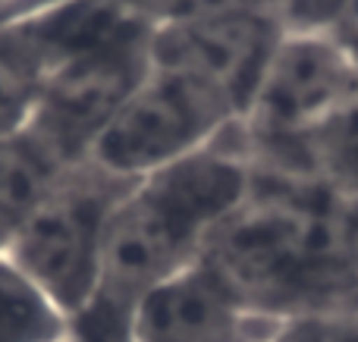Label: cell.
<instances>
[{
    "label": "cell",
    "mask_w": 358,
    "mask_h": 342,
    "mask_svg": "<svg viewBox=\"0 0 358 342\" xmlns=\"http://www.w3.org/2000/svg\"><path fill=\"white\" fill-rule=\"evenodd\" d=\"M201 261L264 318L358 311V195L321 173L255 167Z\"/></svg>",
    "instance_id": "obj_1"
},
{
    "label": "cell",
    "mask_w": 358,
    "mask_h": 342,
    "mask_svg": "<svg viewBox=\"0 0 358 342\" xmlns=\"http://www.w3.org/2000/svg\"><path fill=\"white\" fill-rule=\"evenodd\" d=\"M252 186L255 161L242 123L132 182L110 214L101 286L92 308L76 320L73 342H126L138 299L192 267Z\"/></svg>",
    "instance_id": "obj_2"
},
{
    "label": "cell",
    "mask_w": 358,
    "mask_h": 342,
    "mask_svg": "<svg viewBox=\"0 0 358 342\" xmlns=\"http://www.w3.org/2000/svg\"><path fill=\"white\" fill-rule=\"evenodd\" d=\"M355 98L358 50L346 31H286L242 119L255 167L315 173L311 142Z\"/></svg>",
    "instance_id": "obj_3"
},
{
    "label": "cell",
    "mask_w": 358,
    "mask_h": 342,
    "mask_svg": "<svg viewBox=\"0 0 358 342\" xmlns=\"http://www.w3.org/2000/svg\"><path fill=\"white\" fill-rule=\"evenodd\" d=\"M129 186L85 161L76 163L3 248L73 327L98 295L107 223Z\"/></svg>",
    "instance_id": "obj_4"
},
{
    "label": "cell",
    "mask_w": 358,
    "mask_h": 342,
    "mask_svg": "<svg viewBox=\"0 0 358 342\" xmlns=\"http://www.w3.org/2000/svg\"><path fill=\"white\" fill-rule=\"evenodd\" d=\"M239 123L242 113L233 101L208 82L182 69L151 63L148 79L107 123L85 163L117 179L136 182L201 151Z\"/></svg>",
    "instance_id": "obj_5"
},
{
    "label": "cell",
    "mask_w": 358,
    "mask_h": 342,
    "mask_svg": "<svg viewBox=\"0 0 358 342\" xmlns=\"http://www.w3.org/2000/svg\"><path fill=\"white\" fill-rule=\"evenodd\" d=\"M151 31L155 22L136 19L76 50L50 75L29 132L63 163L85 161L107 123L148 79Z\"/></svg>",
    "instance_id": "obj_6"
},
{
    "label": "cell",
    "mask_w": 358,
    "mask_h": 342,
    "mask_svg": "<svg viewBox=\"0 0 358 342\" xmlns=\"http://www.w3.org/2000/svg\"><path fill=\"white\" fill-rule=\"evenodd\" d=\"M283 35L286 29L261 0H229L155 25L151 63L208 82L245 119Z\"/></svg>",
    "instance_id": "obj_7"
},
{
    "label": "cell",
    "mask_w": 358,
    "mask_h": 342,
    "mask_svg": "<svg viewBox=\"0 0 358 342\" xmlns=\"http://www.w3.org/2000/svg\"><path fill=\"white\" fill-rule=\"evenodd\" d=\"M271 320L242 305L198 258L138 299L126 342H261Z\"/></svg>",
    "instance_id": "obj_8"
},
{
    "label": "cell",
    "mask_w": 358,
    "mask_h": 342,
    "mask_svg": "<svg viewBox=\"0 0 358 342\" xmlns=\"http://www.w3.org/2000/svg\"><path fill=\"white\" fill-rule=\"evenodd\" d=\"M69 57L60 0L0 19V138L29 129L50 75Z\"/></svg>",
    "instance_id": "obj_9"
},
{
    "label": "cell",
    "mask_w": 358,
    "mask_h": 342,
    "mask_svg": "<svg viewBox=\"0 0 358 342\" xmlns=\"http://www.w3.org/2000/svg\"><path fill=\"white\" fill-rule=\"evenodd\" d=\"M69 170L29 129L0 138V251Z\"/></svg>",
    "instance_id": "obj_10"
},
{
    "label": "cell",
    "mask_w": 358,
    "mask_h": 342,
    "mask_svg": "<svg viewBox=\"0 0 358 342\" xmlns=\"http://www.w3.org/2000/svg\"><path fill=\"white\" fill-rule=\"evenodd\" d=\"M0 342H73V324L0 251Z\"/></svg>",
    "instance_id": "obj_11"
},
{
    "label": "cell",
    "mask_w": 358,
    "mask_h": 342,
    "mask_svg": "<svg viewBox=\"0 0 358 342\" xmlns=\"http://www.w3.org/2000/svg\"><path fill=\"white\" fill-rule=\"evenodd\" d=\"M311 170L358 195V98L311 142Z\"/></svg>",
    "instance_id": "obj_12"
},
{
    "label": "cell",
    "mask_w": 358,
    "mask_h": 342,
    "mask_svg": "<svg viewBox=\"0 0 358 342\" xmlns=\"http://www.w3.org/2000/svg\"><path fill=\"white\" fill-rule=\"evenodd\" d=\"M261 342H358V311H311L273 318Z\"/></svg>",
    "instance_id": "obj_13"
},
{
    "label": "cell",
    "mask_w": 358,
    "mask_h": 342,
    "mask_svg": "<svg viewBox=\"0 0 358 342\" xmlns=\"http://www.w3.org/2000/svg\"><path fill=\"white\" fill-rule=\"evenodd\" d=\"M286 31L343 29L352 0H261Z\"/></svg>",
    "instance_id": "obj_14"
},
{
    "label": "cell",
    "mask_w": 358,
    "mask_h": 342,
    "mask_svg": "<svg viewBox=\"0 0 358 342\" xmlns=\"http://www.w3.org/2000/svg\"><path fill=\"white\" fill-rule=\"evenodd\" d=\"M129 3L136 6L138 13H145V16H148L155 25H161V22H167V19L189 16V13L229 3V0H129Z\"/></svg>",
    "instance_id": "obj_15"
},
{
    "label": "cell",
    "mask_w": 358,
    "mask_h": 342,
    "mask_svg": "<svg viewBox=\"0 0 358 342\" xmlns=\"http://www.w3.org/2000/svg\"><path fill=\"white\" fill-rule=\"evenodd\" d=\"M35 3H41V0H0V19L13 16V13H19V10H29V6H35Z\"/></svg>",
    "instance_id": "obj_16"
},
{
    "label": "cell",
    "mask_w": 358,
    "mask_h": 342,
    "mask_svg": "<svg viewBox=\"0 0 358 342\" xmlns=\"http://www.w3.org/2000/svg\"><path fill=\"white\" fill-rule=\"evenodd\" d=\"M343 29H346L352 38H358V0L349 3V13H346V22H343Z\"/></svg>",
    "instance_id": "obj_17"
}]
</instances>
